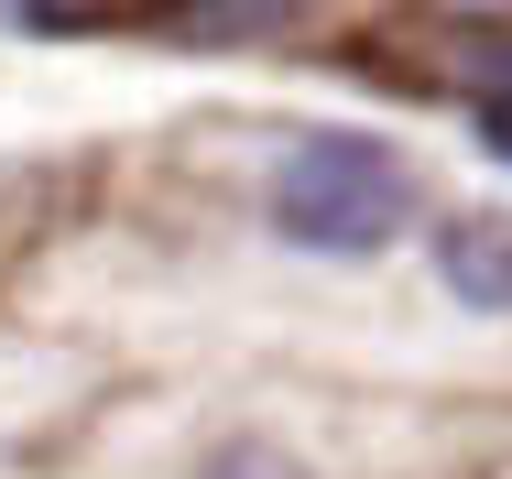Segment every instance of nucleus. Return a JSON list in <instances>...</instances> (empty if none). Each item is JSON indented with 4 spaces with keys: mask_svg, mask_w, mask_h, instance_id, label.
<instances>
[{
    "mask_svg": "<svg viewBox=\"0 0 512 479\" xmlns=\"http://www.w3.org/2000/svg\"><path fill=\"white\" fill-rule=\"evenodd\" d=\"M404 218H414V175L382 142H360V131H306V142L273 164V229H284L295 251L360 262V251H382Z\"/></svg>",
    "mask_w": 512,
    "mask_h": 479,
    "instance_id": "obj_1",
    "label": "nucleus"
},
{
    "mask_svg": "<svg viewBox=\"0 0 512 479\" xmlns=\"http://www.w3.org/2000/svg\"><path fill=\"white\" fill-rule=\"evenodd\" d=\"M436 273L458 305H480V316H512V218L502 207H469V218H447V240H436Z\"/></svg>",
    "mask_w": 512,
    "mask_h": 479,
    "instance_id": "obj_2",
    "label": "nucleus"
},
{
    "mask_svg": "<svg viewBox=\"0 0 512 479\" xmlns=\"http://www.w3.org/2000/svg\"><path fill=\"white\" fill-rule=\"evenodd\" d=\"M11 11H33V22H55V11H66V0H11Z\"/></svg>",
    "mask_w": 512,
    "mask_h": 479,
    "instance_id": "obj_6",
    "label": "nucleus"
},
{
    "mask_svg": "<svg viewBox=\"0 0 512 479\" xmlns=\"http://www.w3.org/2000/svg\"><path fill=\"white\" fill-rule=\"evenodd\" d=\"M480 77H491V88L512 98V44H480Z\"/></svg>",
    "mask_w": 512,
    "mask_h": 479,
    "instance_id": "obj_4",
    "label": "nucleus"
},
{
    "mask_svg": "<svg viewBox=\"0 0 512 479\" xmlns=\"http://www.w3.org/2000/svg\"><path fill=\"white\" fill-rule=\"evenodd\" d=\"M491 153H512V98H502V109H491Z\"/></svg>",
    "mask_w": 512,
    "mask_h": 479,
    "instance_id": "obj_5",
    "label": "nucleus"
},
{
    "mask_svg": "<svg viewBox=\"0 0 512 479\" xmlns=\"http://www.w3.org/2000/svg\"><path fill=\"white\" fill-rule=\"evenodd\" d=\"M207 479H295V469H284L273 447H229V458H218V469H207Z\"/></svg>",
    "mask_w": 512,
    "mask_h": 479,
    "instance_id": "obj_3",
    "label": "nucleus"
}]
</instances>
